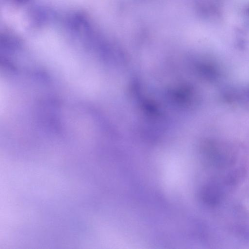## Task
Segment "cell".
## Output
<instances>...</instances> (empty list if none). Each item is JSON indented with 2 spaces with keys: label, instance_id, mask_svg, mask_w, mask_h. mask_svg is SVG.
Returning a JSON list of instances; mask_svg holds the SVG:
<instances>
[{
  "label": "cell",
  "instance_id": "1",
  "mask_svg": "<svg viewBox=\"0 0 249 249\" xmlns=\"http://www.w3.org/2000/svg\"></svg>",
  "mask_w": 249,
  "mask_h": 249
}]
</instances>
